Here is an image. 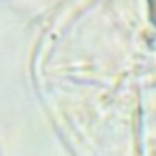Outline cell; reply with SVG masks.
I'll return each instance as SVG.
<instances>
[{
    "mask_svg": "<svg viewBox=\"0 0 156 156\" xmlns=\"http://www.w3.org/2000/svg\"><path fill=\"white\" fill-rule=\"evenodd\" d=\"M152 6H154V11H156V0H152Z\"/></svg>",
    "mask_w": 156,
    "mask_h": 156,
    "instance_id": "1",
    "label": "cell"
}]
</instances>
